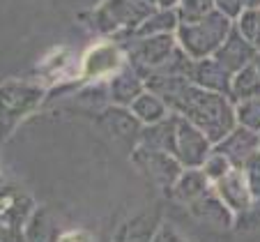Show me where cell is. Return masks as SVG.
<instances>
[{
  "instance_id": "277c9868",
  "label": "cell",
  "mask_w": 260,
  "mask_h": 242,
  "mask_svg": "<svg viewBox=\"0 0 260 242\" xmlns=\"http://www.w3.org/2000/svg\"><path fill=\"white\" fill-rule=\"evenodd\" d=\"M255 69H258V74H260V58H258V65H255Z\"/></svg>"
},
{
  "instance_id": "7a4b0ae2",
  "label": "cell",
  "mask_w": 260,
  "mask_h": 242,
  "mask_svg": "<svg viewBox=\"0 0 260 242\" xmlns=\"http://www.w3.org/2000/svg\"><path fill=\"white\" fill-rule=\"evenodd\" d=\"M246 180H249V185H251L253 198H260V153H255L253 157H251L249 173H246Z\"/></svg>"
},
{
  "instance_id": "3957f363",
  "label": "cell",
  "mask_w": 260,
  "mask_h": 242,
  "mask_svg": "<svg viewBox=\"0 0 260 242\" xmlns=\"http://www.w3.org/2000/svg\"><path fill=\"white\" fill-rule=\"evenodd\" d=\"M255 42H258V46H260V14H258V28H255Z\"/></svg>"
},
{
  "instance_id": "6da1fadb",
  "label": "cell",
  "mask_w": 260,
  "mask_h": 242,
  "mask_svg": "<svg viewBox=\"0 0 260 242\" xmlns=\"http://www.w3.org/2000/svg\"><path fill=\"white\" fill-rule=\"evenodd\" d=\"M240 120L246 129L251 132H260V95L244 99L240 109Z\"/></svg>"
}]
</instances>
